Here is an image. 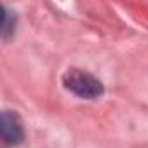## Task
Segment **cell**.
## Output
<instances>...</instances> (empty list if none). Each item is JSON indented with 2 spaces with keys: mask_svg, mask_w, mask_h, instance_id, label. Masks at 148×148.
Masks as SVG:
<instances>
[{
  "mask_svg": "<svg viewBox=\"0 0 148 148\" xmlns=\"http://www.w3.org/2000/svg\"><path fill=\"white\" fill-rule=\"evenodd\" d=\"M0 132H2V146L12 148L23 143L25 139V127L21 117L12 110H4L0 117Z\"/></svg>",
  "mask_w": 148,
  "mask_h": 148,
  "instance_id": "7a4b0ae2",
  "label": "cell"
},
{
  "mask_svg": "<svg viewBox=\"0 0 148 148\" xmlns=\"http://www.w3.org/2000/svg\"><path fill=\"white\" fill-rule=\"evenodd\" d=\"M14 32H16V14L7 5H2V38L9 42L14 37Z\"/></svg>",
  "mask_w": 148,
  "mask_h": 148,
  "instance_id": "3957f363",
  "label": "cell"
},
{
  "mask_svg": "<svg viewBox=\"0 0 148 148\" xmlns=\"http://www.w3.org/2000/svg\"><path fill=\"white\" fill-rule=\"evenodd\" d=\"M61 82L66 91H70L71 94H75L82 99H98L105 92V86L98 77L79 68L66 70Z\"/></svg>",
  "mask_w": 148,
  "mask_h": 148,
  "instance_id": "6da1fadb",
  "label": "cell"
}]
</instances>
